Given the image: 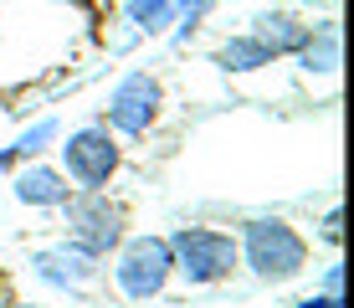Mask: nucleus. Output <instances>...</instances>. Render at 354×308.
<instances>
[{
    "label": "nucleus",
    "instance_id": "obj_6",
    "mask_svg": "<svg viewBox=\"0 0 354 308\" xmlns=\"http://www.w3.org/2000/svg\"><path fill=\"white\" fill-rule=\"evenodd\" d=\"M160 108H165V88L154 72H124L108 93V129L113 134H129V139H144V134L160 123Z\"/></svg>",
    "mask_w": 354,
    "mask_h": 308
},
{
    "label": "nucleus",
    "instance_id": "obj_20",
    "mask_svg": "<svg viewBox=\"0 0 354 308\" xmlns=\"http://www.w3.org/2000/svg\"><path fill=\"white\" fill-rule=\"evenodd\" d=\"M0 288H6V273H0Z\"/></svg>",
    "mask_w": 354,
    "mask_h": 308
},
{
    "label": "nucleus",
    "instance_id": "obj_16",
    "mask_svg": "<svg viewBox=\"0 0 354 308\" xmlns=\"http://www.w3.org/2000/svg\"><path fill=\"white\" fill-rule=\"evenodd\" d=\"M292 308H344V298H334V293H313V298H303Z\"/></svg>",
    "mask_w": 354,
    "mask_h": 308
},
{
    "label": "nucleus",
    "instance_id": "obj_2",
    "mask_svg": "<svg viewBox=\"0 0 354 308\" xmlns=\"http://www.w3.org/2000/svg\"><path fill=\"white\" fill-rule=\"evenodd\" d=\"M169 257H175V278H185L190 288H216L241 267L236 237L221 226H180L169 237Z\"/></svg>",
    "mask_w": 354,
    "mask_h": 308
},
{
    "label": "nucleus",
    "instance_id": "obj_7",
    "mask_svg": "<svg viewBox=\"0 0 354 308\" xmlns=\"http://www.w3.org/2000/svg\"><path fill=\"white\" fill-rule=\"evenodd\" d=\"M216 0H129L124 21L133 26V36H169L175 31L180 42L211 16Z\"/></svg>",
    "mask_w": 354,
    "mask_h": 308
},
{
    "label": "nucleus",
    "instance_id": "obj_1",
    "mask_svg": "<svg viewBox=\"0 0 354 308\" xmlns=\"http://www.w3.org/2000/svg\"><path fill=\"white\" fill-rule=\"evenodd\" d=\"M236 252H241V267L257 282H267V288L298 282L308 273V257H313L308 242H303V231L283 216H252L247 226H241V237H236Z\"/></svg>",
    "mask_w": 354,
    "mask_h": 308
},
{
    "label": "nucleus",
    "instance_id": "obj_15",
    "mask_svg": "<svg viewBox=\"0 0 354 308\" xmlns=\"http://www.w3.org/2000/svg\"><path fill=\"white\" fill-rule=\"evenodd\" d=\"M324 293L344 298V267H339V262H328V273H324Z\"/></svg>",
    "mask_w": 354,
    "mask_h": 308
},
{
    "label": "nucleus",
    "instance_id": "obj_3",
    "mask_svg": "<svg viewBox=\"0 0 354 308\" xmlns=\"http://www.w3.org/2000/svg\"><path fill=\"white\" fill-rule=\"evenodd\" d=\"M118 262H113V282L118 293H124L129 303H149L160 298L169 288V278H175V257H169V237H154V231H144V237H124L113 246Z\"/></svg>",
    "mask_w": 354,
    "mask_h": 308
},
{
    "label": "nucleus",
    "instance_id": "obj_4",
    "mask_svg": "<svg viewBox=\"0 0 354 308\" xmlns=\"http://www.w3.org/2000/svg\"><path fill=\"white\" fill-rule=\"evenodd\" d=\"M118 170H124V144L108 123H82L62 139V175L72 180V190H103Z\"/></svg>",
    "mask_w": 354,
    "mask_h": 308
},
{
    "label": "nucleus",
    "instance_id": "obj_12",
    "mask_svg": "<svg viewBox=\"0 0 354 308\" xmlns=\"http://www.w3.org/2000/svg\"><path fill=\"white\" fill-rule=\"evenodd\" d=\"M267 62H277V57L267 52V46H262L252 31L226 36V42L216 46V67H221V72H257V67H267Z\"/></svg>",
    "mask_w": 354,
    "mask_h": 308
},
{
    "label": "nucleus",
    "instance_id": "obj_5",
    "mask_svg": "<svg viewBox=\"0 0 354 308\" xmlns=\"http://www.w3.org/2000/svg\"><path fill=\"white\" fill-rule=\"evenodd\" d=\"M57 211L67 216V242L88 246L93 257H108L129 237V211L118 201H108L103 190H72Z\"/></svg>",
    "mask_w": 354,
    "mask_h": 308
},
{
    "label": "nucleus",
    "instance_id": "obj_19",
    "mask_svg": "<svg viewBox=\"0 0 354 308\" xmlns=\"http://www.w3.org/2000/svg\"><path fill=\"white\" fill-rule=\"evenodd\" d=\"M67 6H82V0H67Z\"/></svg>",
    "mask_w": 354,
    "mask_h": 308
},
{
    "label": "nucleus",
    "instance_id": "obj_18",
    "mask_svg": "<svg viewBox=\"0 0 354 308\" xmlns=\"http://www.w3.org/2000/svg\"><path fill=\"white\" fill-rule=\"evenodd\" d=\"M10 308H46V303H10Z\"/></svg>",
    "mask_w": 354,
    "mask_h": 308
},
{
    "label": "nucleus",
    "instance_id": "obj_9",
    "mask_svg": "<svg viewBox=\"0 0 354 308\" xmlns=\"http://www.w3.org/2000/svg\"><path fill=\"white\" fill-rule=\"evenodd\" d=\"M308 31H313V21L292 16V10H257V16H252V36H257L272 57H292L308 42Z\"/></svg>",
    "mask_w": 354,
    "mask_h": 308
},
{
    "label": "nucleus",
    "instance_id": "obj_13",
    "mask_svg": "<svg viewBox=\"0 0 354 308\" xmlns=\"http://www.w3.org/2000/svg\"><path fill=\"white\" fill-rule=\"evenodd\" d=\"M52 139H57V118H36L31 129L21 134L16 144H10V150H16V159H31V154H41V150H46Z\"/></svg>",
    "mask_w": 354,
    "mask_h": 308
},
{
    "label": "nucleus",
    "instance_id": "obj_17",
    "mask_svg": "<svg viewBox=\"0 0 354 308\" xmlns=\"http://www.w3.org/2000/svg\"><path fill=\"white\" fill-rule=\"evenodd\" d=\"M16 165V150H0V170H10Z\"/></svg>",
    "mask_w": 354,
    "mask_h": 308
},
{
    "label": "nucleus",
    "instance_id": "obj_8",
    "mask_svg": "<svg viewBox=\"0 0 354 308\" xmlns=\"http://www.w3.org/2000/svg\"><path fill=\"white\" fill-rule=\"evenodd\" d=\"M31 273L41 282H52V288H62V293H88L103 278V257H93L77 242H57V246H41L31 257Z\"/></svg>",
    "mask_w": 354,
    "mask_h": 308
},
{
    "label": "nucleus",
    "instance_id": "obj_10",
    "mask_svg": "<svg viewBox=\"0 0 354 308\" xmlns=\"http://www.w3.org/2000/svg\"><path fill=\"white\" fill-rule=\"evenodd\" d=\"M10 190H16L21 206H41V211H46V206H62L72 195V180L57 165H26L16 180H10Z\"/></svg>",
    "mask_w": 354,
    "mask_h": 308
},
{
    "label": "nucleus",
    "instance_id": "obj_14",
    "mask_svg": "<svg viewBox=\"0 0 354 308\" xmlns=\"http://www.w3.org/2000/svg\"><path fill=\"white\" fill-rule=\"evenodd\" d=\"M319 237L328 242V246H339V237H344V216H339V206L324 216V226H319Z\"/></svg>",
    "mask_w": 354,
    "mask_h": 308
},
{
    "label": "nucleus",
    "instance_id": "obj_11",
    "mask_svg": "<svg viewBox=\"0 0 354 308\" xmlns=\"http://www.w3.org/2000/svg\"><path fill=\"white\" fill-rule=\"evenodd\" d=\"M292 57H298V67L308 72V78H313V72H319V78L339 72V26H334V21L313 26V31H308V42H303Z\"/></svg>",
    "mask_w": 354,
    "mask_h": 308
}]
</instances>
